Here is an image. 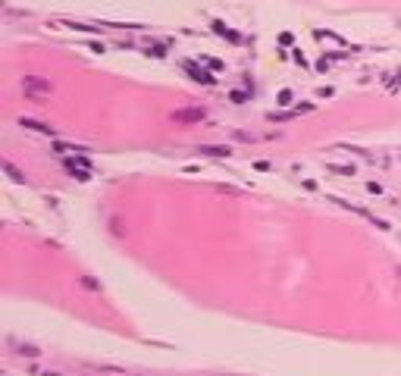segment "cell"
I'll use <instances>...</instances> for the list:
<instances>
[{"instance_id": "1", "label": "cell", "mask_w": 401, "mask_h": 376, "mask_svg": "<svg viewBox=\"0 0 401 376\" xmlns=\"http://www.w3.org/2000/svg\"><path fill=\"white\" fill-rule=\"evenodd\" d=\"M207 116V110H200V107H188V110H176L172 113V120L176 122H200Z\"/></svg>"}, {"instance_id": "3", "label": "cell", "mask_w": 401, "mask_h": 376, "mask_svg": "<svg viewBox=\"0 0 401 376\" xmlns=\"http://www.w3.org/2000/svg\"><path fill=\"white\" fill-rule=\"evenodd\" d=\"M4 170L10 172V179H16V182H26V176H22V172H19V170L13 166V163H4Z\"/></svg>"}, {"instance_id": "5", "label": "cell", "mask_w": 401, "mask_h": 376, "mask_svg": "<svg viewBox=\"0 0 401 376\" xmlns=\"http://www.w3.org/2000/svg\"><path fill=\"white\" fill-rule=\"evenodd\" d=\"M204 154H216V157H222V154H229L226 148H204Z\"/></svg>"}, {"instance_id": "2", "label": "cell", "mask_w": 401, "mask_h": 376, "mask_svg": "<svg viewBox=\"0 0 401 376\" xmlns=\"http://www.w3.org/2000/svg\"><path fill=\"white\" fill-rule=\"evenodd\" d=\"M22 85H26V91H32V94H44V91H50L54 85H50V82H44V78H34V76H28L26 82H22Z\"/></svg>"}, {"instance_id": "4", "label": "cell", "mask_w": 401, "mask_h": 376, "mask_svg": "<svg viewBox=\"0 0 401 376\" xmlns=\"http://www.w3.org/2000/svg\"><path fill=\"white\" fill-rule=\"evenodd\" d=\"M22 126H28V128H38V132H50L47 126H41V122H32V120H22Z\"/></svg>"}]
</instances>
